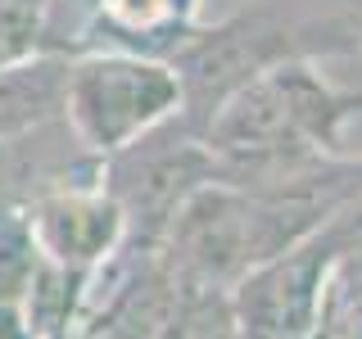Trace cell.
<instances>
[{"label":"cell","instance_id":"6da1fadb","mask_svg":"<svg viewBox=\"0 0 362 339\" xmlns=\"http://www.w3.org/2000/svg\"><path fill=\"white\" fill-rule=\"evenodd\" d=\"M362 54V0H258L218 23H199L173 54L181 77V113L190 131H204L213 109L290 59H354Z\"/></svg>","mask_w":362,"mask_h":339},{"label":"cell","instance_id":"7a4b0ae2","mask_svg":"<svg viewBox=\"0 0 362 339\" xmlns=\"http://www.w3.org/2000/svg\"><path fill=\"white\" fill-rule=\"evenodd\" d=\"M335 213L339 208L267 199L226 181H209L177 208L158 240V254L177 285L199 294H231L249 271L267 267L272 258L308 240Z\"/></svg>","mask_w":362,"mask_h":339},{"label":"cell","instance_id":"3957f363","mask_svg":"<svg viewBox=\"0 0 362 339\" xmlns=\"http://www.w3.org/2000/svg\"><path fill=\"white\" fill-rule=\"evenodd\" d=\"M181 113V77L168 59L86 50L68 59L64 127L95 158H113Z\"/></svg>","mask_w":362,"mask_h":339},{"label":"cell","instance_id":"277c9868","mask_svg":"<svg viewBox=\"0 0 362 339\" xmlns=\"http://www.w3.org/2000/svg\"><path fill=\"white\" fill-rule=\"evenodd\" d=\"M32 249L45 263L95 276L127 244V213L105 190V181H59L32 195L23 213Z\"/></svg>","mask_w":362,"mask_h":339},{"label":"cell","instance_id":"5b68a950","mask_svg":"<svg viewBox=\"0 0 362 339\" xmlns=\"http://www.w3.org/2000/svg\"><path fill=\"white\" fill-rule=\"evenodd\" d=\"M199 23L204 0H100L86 50H132L150 59H173Z\"/></svg>","mask_w":362,"mask_h":339},{"label":"cell","instance_id":"8992f818","mask_svg":"<svg viewBox=\"0 0 362 339\" xmlns=\"http://www.w3.org/2000/svg\"><path fill=\"white\" fill-rule=\"evenodd\" d=\"M73 54L37 50L28 59L0 64V145L64 122V82Z\"/></svg>","mask_w":362,"mask_h":339},{"label":"cell","instance_id":"52a82bcc","mask_svg":"<svg viewBox=\"0 0 362 339\" xmlns=\"http://www.w3.org/2000/svg\"><path fill=\"white\" fill-rule=\"evenodd\" d=\"M68 339H86V335H77V331H73V335H68Z\"/></svg>","mask_w":362,"mask_h":339}]
</instances>
